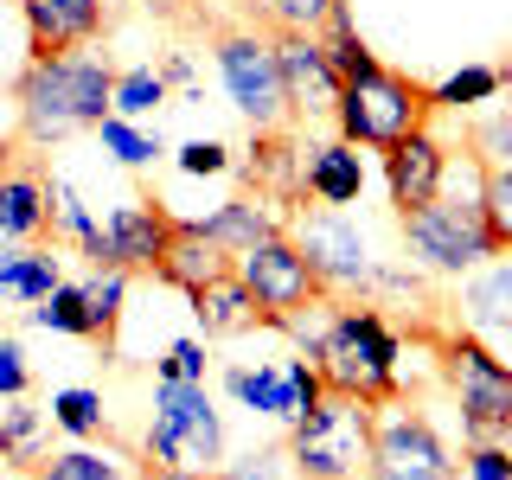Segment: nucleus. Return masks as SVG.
I'll list each match as a JSON object with an SVG mask.
<instances>
[{"instance_id": "1", "label": "nucleus", "mask_w": 512, "mask_h": 480, "mask_svg": "<svg viewBox=\"0 0 512 480\" xmlns=\"http://www.w3.org/2000/svg\"><path fill=\"white\" fill-rule=\"evenodd\" d=\"M109 90L116 71L103 58L64 52V58H26L13 103H20V148H52L71 141L77 128H96L109 116Z\"/></svg>"}, {"instance_id": "2", "label": "nucleus", "mask_w": 512, "mask_h": 480, "mask_svg": "<svg viewBox=\"0 0 512 480\" xmlns=\"http://www.w3.org/2000/svg\"><path fill=\"white\" fill-rule=\"evenodd\" d=\"M314 372L327 391L365 397V404H391L397 397V333L384 327L378 308H340L327 333H314Z\"/></svg>"}, {"instance_id": "3", "label": "nucleus", "mask_w": 512, "mask_h": 480, "mask_svg": "<svg viewBox=\"0 0 512 480\" xmlns=\"http://www.w3.org/2000/svg\"><path fill=\"white\" fill-rule=\"evenodd\" d=\"M372 416L378 404L365 397H346V391H320V404L288 423V461H295L301 480H359L365 474V455H372Z\"/></svg>"}, {"instance_id": "4", "label": "nucleus", "mask_w": 512, "mask_h": 480, "mask_svg": "<svg viewBox=\"0 0 512 480\" xmlns=\"http://www.w3.org/2000/svg\"><path fill=\"white\" fill-rule=\"evenodd\" d=\"M429 116H436V103H429L423 84H410V77L397 71H365V77H346L340 84V103H333V122H340V141L352 148H397L404 135H416Z\"/></svg>"}, {"instance_id": "5", "label": "nucleus", "mask_w": 512, "mask_h": 480, "mask_svg": "<svg viewBox=\"0 0 512 480\" xmlns=\"http://www.w3.org/2000/svg\"><path fill=\"white\" fill-rule=\"evenodd\" d=\"M404 218V244L423 269H436V276H468L480 269L493 250V231H487V212H480V192L474 199H455V192H436V199L410 205Z\"/></svg>"}, {"instance_id": "6", "label": "nucleus", "mask_w": 512, "mask_h": 480, "mask_svg": "<svg viewBox=\"0 0 512 480\" xmlns=\"http://www.w3.org/2000/svg\"><path fill=\"white\" fill-rule=\"evenodd\" d=\"M212 58H218V77H224V96L237 103L256 135H276V128L295 122L288 109V90H282V64H276V45L269 32H250V26H231L212 39Z\"/></svg>"}, {"instance_id": "7", "label": "nucleus", "mask_w": 512, "mask_h": 480, "mask_svg": "<svg viewBox=\"0 0 512 480\" xmlns=\"http://www.w3.org/2000/svg\"><path fill=\"white\" fill-rule=\"evenodd\" d=\"M218 410L205 384L160 378L154 384V429H148V468H218Z\"/></svg>"}, {"instance_id": "8", "label": "nucleus", "mask_w": 512, "mask_h": 480, "mask_svg": "<svg viewBox=\"0 0 512 480\" xmlns=\"http://www.w3.org/2000/svg\"><path fill=\"white\" fill-rule=\"evenodd\" d=\"M442 372L461 397V429H468V442L512 436V365H500L474 333H455V340H442Z\"/></svg>"}, {"instance_id": "9", "label": "nucleus", "mask_w": 512, "mask_h": 480, "mask_svg": "<svg viewBox=\"0 0 512 480\" xmlns=\"http://www.w3.org/2000/svg\"><path fill=\"white\" fill-rule=\"evenodd\" d=\"M237 282L250 288V301H256V314L263 320H288V314H301V308H314L327 288L314 282V269H308V256L295 250V237L276 231V237H256L250 250H237Z\"/></svg>"}, {"instance_id": "10", "label": "nucleus", "mask_w": 512, "mask_h": 480, "mask_svg": "<svg viewBox=\"0 0 512 480\" xmlns=\"http://www.w3.org/2000/svg\"><path fill=\"white\" fill-rule=\"evenodd\" d=\"M365 474L372 480H455V461H448V442L429 429V416L397 410V397H391V410L372 416Z\"/></svg>"}, {"instance_id": "11", "label": "nucleus", "mask_w": 512, "mask_h": 480, "mask_svg": "<svg viewBox=\"0 0 512 480\" xmlns=\"http://www.w3.org/2000/svg\"><path fill=\"white\" fill-rule=\"evenodd\" d=\"M295 250L308 256L314 282L320 288H352V282H372V250H365V231L352 224L340 205H320L295 224Z\"/></svg>"}, {"instance_id": "12", "label": "nucleus", "mask_w": 512, "mask_h": 480, "mask_svg": "<svg viewBox=\"0 0 512 480\" xmlns=\"http://www.w3.org/2000/svg\"><path fill=\"white\" fill-rule=\"evenodd\" d=\"M276 45V64H282V90H288V109L301 116H333L340 103V77H333L327 52H320V32H269Z\"/></svg>"}, {"instance_id": "13", "label": "nucleus", "mask_w": 512, "mask_h": 480, "mask_svg": "<svg viewBox=\"0 0 512 480\" xmlns=\"http://www.w3.org/2000/svg\"><path fill=\"white\" fill-rule=\"evenodd\" d=\"M26 58H64L103 32V0H20Z\"/></svg>"}, {"instance_id": "14", "label": "nucleus", "mask_w": 512, "mask_h": 480, "mask_svg": "<svg viewBox=\"0 0 512 480\" xmlns=\"http://www.w3.org/2000/svg\"><path fill=\"white\" fill-rule=\"evenodd\" d=\"M167 231H173V218L160 212V205H148V199L109 212V224H103V269H122V276L154 269L160 250H167Z\"/></svg>"}, {"instance_id": "15", "label": "nucleus", "mask_w": 512, "mask_h": 480, "mask_svg": "<svg viewBox=\"0 0 512 480\" xmlns=\"http://www.w3.org/2000/svg\"><path fill=\"white\" fill-rule=\"evenodd\" d=\"M442 167H448V154H442V141L429 135V128H416V135L397 141V148H384V186H391L397 212L436 199V192H442Z\"/></svg>"}, {"instance_id": "16", "label": "nucleus", "mask_w": 512, "mask_h": 480, "mask_svg": "<svg viewBox=\"0 0 512 480\" xmlns=\"http://www.w3.org/2000/svg\"><path fill=\"white\" fill-rule=\"evenodd\" d=\"M231 263L237 256L212 244L205 237V224H192V218H173V231H167V250H160V263H154V276L160 282H173V288H205L212 276H231Z\"/></svg>"}, {"instance_id": "17", "label": "nucleus", "mask_w": 512, "mask_h": 480, "mask_svg": "<svg viewBox=\"0 0 512 480\" xmlns=\"http://www.w3.org/2000/svg\"><path fill=\"white\" fill-rule=\"evenodd\" d=\"M52 224V186L32 167H7L0 173V244H32Z\"/></svg>"}, {"instance_id": "18", "label": "nucleus", "mask_w": 512, "mask_h": 480, "mask_svg": "<svg viewBox=\"0 0 512 480\" xmlns=\"http://www.w3.org/2000/svg\"><path fill=\"white\" fill-rule=\"evenodd\" d=\"M301 192H314L320 205H352L365 192V167L352 141H314L301 148Z\"/></svg>"}, {"instance_id": "19", "label": "nucleus", "mask_w": 512, "mask_h": 480, "mask_svg": "<svg viewBox=\"0 0 512 480\" xmlns=\"http://www.w3.org/2000/svg\"><path fill=\"white\" fill-rule=\"evenodd\" d=\"M192 314H199V327H205V340H224V333H244L256 327V301H250V288L237 282V269L231 276H212L205 288H192Z\"/></svg>"}, {"instance_id": "20", "label": "nucleus", "mask_w": 512, "mask_h": 480, "mask_svg": "<svg viewBox=\"0 0 512 480\" xmlns=\"http://www.w3.org/2000/svg\"><path fill=\"white\" fill-rule=\"evenodd\" d=\"M224 384H231L237 404H250L256 416H276V423H295L301 404H295V384H288V365H231L224 372Z\"/></svg>"}, {"instance_id": "21", "label": "nucleus", "mask_w": 512, "mask_h": 480, "mask_svg": "<svg viewBox=\"0 0 512 480\" xmlns=\"http://www.w3.org/2000/svg\"><path fill=\"white\" fill-rule=\"evenodd\" d=\"M64 282L58 269V250H0V295L7 301H45L52 288Z\"/></svg>"}, {"instance_id": "22", "label": "nucleus", "mask_w": 512, "mask_h": 480, "mask_svg": "<svg viewBox=\"0 0 512 480\" xmlns=\"http://www.w3.org/2000/svg\"><path fill=\"white\" fill-rule=\"evenodd\" d=\"M205 224V237H212V244H224V250H250L256 237H276L282 224H276V212H269L263 199H224L212 218H199Z\"/></svg>"}, {"instance_id": "23", "label": "nucleus", "mask_w": 512, "mask_h": 480, "mask_svg": "<svg viewBox=\"0 0 512 480\" xmlns=\"http://www.w3.org/2000/svg\"><path fill=\"white\" fill-rule=\"evenodd\" d=\"M468 314H474V327H512V250H500L487 269L468 282Z\"/></svg>"}, {"instance_id": "24", "label": "nucleus", "mask_w": 512, "mask_h": 480, "mask_svg": "<svg viewBox=\"0 0 512 480\" xmlns=\"http://www.w3.org/2000/svg\"><path fill=\"white\" fill-rule=\"evenodd\" d=\"M39 436H45V416L26 410V397H13V410L0 416V468H39Z\"/></svg>"}, {"instance_id": "25", "label": "nucleus", "mask_w": 512, "mask_h": 480, "mask_svg": "<svg viewBox=\"0 0 512 480\" xmlns=\"http://www.w3.org/2000/svg\"><path fill=\"white\" fill-rule=\"evenodd\" d=\"M167 103V77L154 64H135V71H116V90H109V116L135 122V116H154Z\"/></svg>"}, {"instance_id": "26", "label": "nucleus", "mask_w": 512, "mask_h": 480, "mask_svg": "<svg viewBox=\"0 0 512 480\" xmlns=\"http://www.w3.org/2000/svg\"><path fill=\"white\" fill-rule=\"evenodd\" d=\"M320 52H327V64H333V77H365V71H378V58L365 52V39L352 32V20H346V7H333V20L320 26Z\"/></svg>"}, {"instance_id": "27", "label": "nucleus", "mask_w": 512, "mask_h": 480, "mask_svg": "<svg viewBox=\"0 0 512 480\" xmlns=\"http://www.w3.org/2000/svg\"><path fill=\"white\" fill-rule=\"evenodd\" d=\"M32 327H45V333H71V340H90L84 282H58L45 301H32Z\"/></svg>"}, {"instance_id": "28", "label": "nucleus", "mask_w": 512, "mask_h": 480, "mask_svg": "<svg viewBox=\"0 0 512 480\" xmlns=\"http://www.w3.org/2000/svg\"><path fill=\"white\" fill-rule=\"evenodd\" d=\"M122 295H128V276L122 269H96L84 282V314H90V340H109L122 320Z\"/></svg>"}, {"instance_id": "29", "label": "nucleus", "mask_w": 512, "mask_h": 480, "mask_svg": "<svg viewBox=\"0 0 512 480\" xmlns=\"http://www.w3.org/2000/svg\"><path fill=\"white\" fill-rule=\"evenodd\" d=\"M506 71H493V64H468V71H455L448 84L429 90V103L436 109H468V103H487V96H500Z\"/></svg>"}, {"instance_id": "30", "label": "nucleus", "mask_w": 512, "mask_h": 480, "mask_svg": "<svg viewBox=\"0 0 512 480\" xmlns=\"http://www.w3.org/2000/svg\"><path fill=\"white\" fill-rule=\"evenodd\" d=\"M480 212H487L493 250H512V167H480Z\"/></svg>"}, {"instance_id": "31", "label": "nucleus", "mask_w": 512, "mask_h": 480, "mask_svg": "<svg viewBox=\"0 0 512 480\" xmlns=\"http://www.w3.org/2000/svg\"><path fill=\"white\" fill-rule=\"evenodd\" d=\"M333 7H346V0H256L269 32H320L333 20Z\"/></svg>"}, {"instance_id": "32", "label": "nucleus", "mask_w": 512, "mask_h": 480, "mask_svg": "<svg viewBox=\"0 0 512 480\" xmlns=\"http://www.w3.org/2000/svg\"><path fill=\"white\" fill-rule=\"evenodd\" d=\"M96 135H103V148L122 160V167H148V160H160L167 148H160V135H141L135 122H122V116H103L96 122Z\"/></svg>"}, {"instance_id": "33", "label": "nucleus", "mask_w": 512, "mask_h": 480, "mask_svg": "<svg viewBox=\"0 0 512 480\" xmlns=\"http://www.w3.org/2000/svg\"><path fill=\"white\" fill-rule=\"evenodd\" d=\"M52 423L64 436H96V429H103V397L84 391V384H71V391L52 397Z\"/></svg>"}, {"instance_id": "34", "label": "nucleus", "mask_w": 512, "mask_h": 480, "mask_svg": "<svg viewBox=\"0 0 512 480\" xmlns=\"http://www.w3.org/2000/svg\"><path fill=\"white\" fill-rule=\"evenodd\" d=\"M32 480H122V468L103 461V455H90V448H64L45 468H32Z\"/></svg>"}, {"instance_id": "35", "label": "nucleus", "mask_w": 512, "mask_h": 480, "mask_svg": "<svg viewBox=\"0 0 512 480\" xmlns=\"http://www.w3.org/2000/svg\"><path fill=\"white\" fill-rule=\"evenodd\" d=\"M474 148H480V167H512V109H500V122L480 128Z\"/></svg>"}, {"instance_id": "36", "label": "nucleus", "mask_w": 512, "mask_h": 480, "mask_svg": "<svg viewBox=\"0 0 512 480\" xmlns=\"http://www.w3.org/2000/svg\"><path fill=\"white\" fill-rule=\"evenodd\" d=\"M160 378L205 384V346H199V340H173V346H167V359H160Z\"/></svg>"}, {"instance_id": "37", "label": "nucleus", "mask_w": 512, "mask_h": 480, "mask_svg": "<svg viewBox=\"0 0 512 480\" xmlns=\"http://www.w3.org/2000/svg\"><path fill=\"white\" fill-rule=\"evenodd\" d=\"M32 391V372H26V352H20V340H7V333H0V397H26Z\"/></svg>"}, {"instance_id": "38", "label": "nucleus", "mask_w": 512, "mask_h": 480, "mask_svg": "<svg viewBox=\"0 0 512 480\" xmlns=\"http://www.w3.org/2000/svg\"><path fill=\"white\" fill-rule=\"evenodd\" d=\"M282 461H288V448H256V455H244L237 468H212V474L218 480H276Z\"/></svg>"}, {"instance_id": "39", "label": "nucleus", "mask_w": 512, "mask_h": 480, "mask_svg": "<svg viewBox=\"0 0 512 480\" xmlns=\"http://www.w3.org/2000/svg\"><path fill=\"white\" fill-rule=\"evenodd\" d=\"M468 480H512V455L500 442H474L468 448Z\"/></svg>"}, {"instance_id": "40", "label": "nucleus", "mask_w": 512, "mask_h": 480, "mask_svg": "<svg viewBox=\"0 0 512 480\" xmlns=\"http://www.w3.org/2000/svg\"><path fill=\"white\" fill-rule=\"evenodd\" d=\"M180 167L186 173H224V167H231V148H218V141H186Z\"/></svg>"}, {"instance_id": "41", "label": "nucleus", "mask_w": 512, "mask_h": 480, "mask_svg": "<svg viewBox=\"0 0 512 480\" xmlns=\"http://www.w3.org/2000/svg\"><path fill=\"white\" fill-rule=\"evenodd\" d=\"M148 480H218V474H205V468H148Z\"/></svg>"}, {"instance_id": "42", "label": "nucleus", "mask_w": 512, "mask_h": 480, "mask_svg": "<svg viewBox=\"0 0 512 480\" xmlns=\"http://www.w3.org/2000/svg\"><path fill=\"white\" fill-rule=\"evenodd\" d=\"M160 77H167V84H186V77H192V64H186V58H167V71H160Z\"/></svg>"}, {"instance_id": "43", "label": "nucleus", "mask_w": 512, "mask_h": 480, "mask_svg": "<svg viewBox=\"0 0 512 480\" xmlns=\"http://www.w3.org/2000/svg\"><path fill=\"white\" fill-rule=\"evenodd\" d=\"M13 154H20V135H0V173L13 167Z\"/></svg>"}]
</instances>
